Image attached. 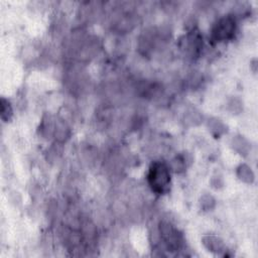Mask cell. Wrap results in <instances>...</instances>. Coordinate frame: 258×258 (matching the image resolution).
I'll return each mask as SVG.
<instances>
[{"label": "cell", "instance_id": "ba28073f", "mask_svg": "<svg viewBox=\"0 0 258 258\" xmlns=\"http://www.w3.org/2000/svg\"><path fill=\"white\" fill-rule=\"evenodd\" d=\"M185 169H186V161H185L184 157H182V156L177 157L173 161V170L176 173H181V172L185 171Z\"/></svg>", "mask_w": 258, "mask_h": 258}, {"label": "cell", "instance_id": "52a82bcc", "mask_svg": "<svg viewBox=\"0 0 258 258\" xmlns=\"http://www.w3.org/2000/svg\"><path fill=\"white\" fill-rule=\"evenodd\" d=\"M238 176L242 181H244L246 183H251L253 181V178H254V176L251 172V169H249L245 165L240 166V168L238 169Z\"/></svg>", "mask_w": 258, "mask_h": 258}, {"label": "cell", "instance_id": "5b68a950", "mask_svg": "<svg viewBox=\"0 0 258 258\" xmlns=\"http://www.w3.org/2000/svg\"><path fill=\"white\" fill-rule=\"evenodd\" d=\"M203 243L206 246V248L209 249V251L211 252L220 253L224 251V244L222 240L216 236H205L203 238Z\"/></svg>", "mask_w": 258, "mask_h": 258}, {"label": "cell", "instance_id": "7a4b0ae2", "mask_svg": "<svg viewBox=\"0 0 258 258\" xmlns=\"http://www.w3.org/2000/svg\"><path fill=\"white\" fill-rule=\"evenodd\" d=\"M236 31V20L232 15L220 18L211 31V42L214 44L229 41L234 37Z\"/></svg>", "mask_w": 258, "mask_h": 258}, {"label": "cell", "instance_id": "3957f363", "mask_svg": "<svg viewBox=\"0 0 258 258\" xmlns=\"http://www.w3.org/2000/svg\"><path fill=\"white\" fill-rule=\"evenodd\" d=\"M159 233L169 251L175 252L182 247L183 236L172 224L161 222L159 225Z\"/></svg>", "mask_w": 258, "mask_h": 258}, {"label": "cell", "instance_id": "277c9868", "mask_svg": "<svg viewBox=\"0 0 258 258\" xmlns=\"http://www.w3.org/2000/svg\"><path fill=\"white\" fill-rule=\"evenodd\" d=\"M185 41H186L185 42L186 51L189 52L193 56L197 55L200 52V50L202 49L203 38L198 30L191 31V34H189L186 37Z\"/></svg>", "mask_w": 258, "mask_h": 258}, {"label": "cell", "instance_id": "8992f818", "mask_svg": "<svg viewBox=\"0 0 258 258\" xmlns=\"http://www.w3.org/2000/svg\"><path fill=\"white\" fill-rule=\"evenodd\" d=\"M12 116V108L10 106V103L4 99L1 98V119L4 122H8Z\"/></svg>", "mask_w": 258, "mask_h": 258}, {"label": "cell", "instance_id": "6da1fadb", "mask_svg": "<svg viewBox=\"0 0 258 258\" xmlns=\"http://www.w3.org/2000/svg\"><path fill=\"white\" fill-rule=\"evenodd\" d=\"M147 183L156 194H164L171 184V170L164 161H154L147 174Z\"/></svg>", "mask_w": 258, "mask_h": 258}]
</instances>
